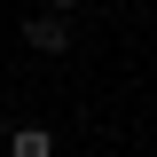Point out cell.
<instances>
[{
    "label": "cell",
    "mask_w": 157,
    "mask_h": 157,
    "mask_svg": "<svg viewBox=\"0 0 157 157\" xmlns=\"http://www.w3.org/2000/svg\"><path fill=\"white\" fill-rule=\"evenodd\" d=\"M0 157H8V149H0Z\"/></svg>",
    "instance_id": "obj_5"
},
{
    "label": "cell",
    "mask_w": 157,
    "mask_h": 157,
    "mask_svg": "<svg viewBox=\"0 0 157 157\" xmlns=\"http://www.w3.org/2000/svg\"><path fill=\"white\" fill-rule=\"evenodd\" d=\"M47 8H78V0H47Z\"/></svg>",
    "instance_id": "obj_4"
},
{
    "label": "cell",
    "mask_w": 157,
    "mask_h": 157,
    "mask_svg": "<svg viewBox=\"0 0 157 157\" xmlns=\"http://www.w3.org/2000/svg\"><path fill=\"white\" fill-rule=\"evenodd\" d=\"M8 157H55V134L47 126H16L8 134Z\"/></svg>",
    "instance_id": "obj_2"
},
{
    "label": "cell",
    "mask_w": 157,
    "mask_h": 157,
    "mask_svg": "<svg viewBox=\"0 0 157 157\" xmlns=\"http://www.w3.org/2000/svg\"><path fill=\"white\" fill-rule=\"evenodd\" d=\"M8 134H16V126H8V110H0V149H8Z\"/></svg>",
    "instance_id": "obj_3"
},
{
    "label": "cell",
    "mask_w": 157,
    "mask_h": 157,
    "mask_svg": "<svg viewBox=\"0 0 157 157\" xmlns=\"http://www.w3.org/2000/svg\"><path fill=\"white\" fill-rule=\"evenodd\" d=\"M24 47H39V55H71V24H63V8L24 16Z\"/></svg>",
    "instance_id": "obj_1"
}]
</instances>
